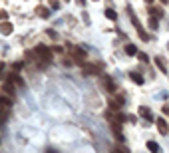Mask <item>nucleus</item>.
Listing matches in <instances>:
<instances>
[{
    "instance_id": "20",
    "label": "nucleus",
    "mask_w": 169,
    "mask_h": 153,
    "mask_svg": "<svg viewBox=\"0 0 169 153\" xmlns=\"http://www.w3.org/2000/svg\"><path fill=\"white\" fill-rule=\"evenodd\" d=\"M20 70H22V64H20V62H16V64H14V72H16V74H18Z\"/></svg>"
},
{
    "instance_id": "24",
    "label": "nucleus",
    "mask_w": 169,
    "mask_h": 153,
    "mask_svg": "<svg viewBox=\"0 0 169 153\" xmlns=\"http://www.w3.org/2000/svg\"><path fill=\"white\" fill-rule=\"evenodd\" d=\"M112 153H128V151H121V149H113Z\"/></svg>"
},
{
    "instance_id": "13",
    "label": "nucleus",
    "mask_w": 169,
    "mask_h": 153,
    "mask_svg": "<svg viewBox=\"0 0 169 153\" xmlns=\"http://www.w3.org/2000/svg\"><path fill=\"white\" fill-rule=\"evenodd\" d=\"M4 92H6V93H10V96H14V84H12L10 80H8V82L4 84Z\"/></svg>"
},
{
    "instance_id": "17",
    "label": "nucleus",
    "mask_w": 169,
    "mask_h": 153,
    "mask_svg": "<svg viewBox=\"0 0 169 153\" xmlns=\"http://www.w3.org/2000/svg\"><path fill=\"white\" fill-rule=\"evenodd\" d=\"M105 16H108L109 20H117V14H116V10H112V8H105Z\"/></svg>"
},
{
    "instance_id": "16",
    "label": "nucleus",
    "mask_w": 169,
    "mask_h": 153,
    "mask_svg": "<svg viewBox=\"0 0 169 153\" xmlns=\"http://www.w3.org/2000/svg\"><path fill=\"white\" fill-rule=\"evenodd\" d=\"M125 54H129V56H135V54H137V48H135L133 44H128V46H125Z\"/></svg>"
},
{
    "instance_id": "2",
    "label": "nucleus",
    "mask_w": 169,
    "mask_h": 153,
    "mask_svg": "<svg viewBox=\"0 0 169 153\" xmlns=\"http://www.w3.org/2000/svg\"><path fill=\"white\" fill-rule=\"evenodd\" d=\"M10 112H12V101L6 100V97H0V125L8 120Z\"/></svg>"
},
{
    "instance_id": "25",
    "label": "nucleus",
    "mask_w": 169,
    "mask_h": 153,
    "mask_svg": "<svg viewBox=\"0 0 169 153\" xmlns=\"http://www.w3.org/2000/svg\"><path fill=\"white\" fill-rule=\"evenodd\" d=\"M78 4H82V6H86V0H78Z\"/></svg>"
},
{
    "instance_id": "18",
    "label": "nucleus",
    "mask_w": 169,
    "mask_h": 153,
    "mask_svg": "<svg viewBox=\"0 0 169 153\" xmlns=\"http://www.w3.org/2000/svg\"><path fill=\"white\" fill-rule=\"evenodd\" d=\"M157 26H159V22L151 16V20H149V28H153V30H157Z\"/></svg>"
},
{
    "instance_id": "28",
    "label": "nucleus",
    "mask_w": 169,
    "mask_h": 153,
    "mask_svg": "<svg viewBox=\"0 0 169 153\" xmlns=\"http://www.w3.org/2000/svg\"><path fill=\"white\" fill-rule=\"evenodd\" d=\"M0 70H2V62H0Z\"/></svg>"
},
{
    "instance_id": "23",
    "label": "nucleus",
    "mask_w": 169,
    "mask_h": 153,
    "mask_svg": "<svg viewBox=\"0 0 169 153\" xmlns=\"http://www.w3.org/2000/svg\"><path fill=\"white\" fill-rule=\"evenodd\" d=\"M163 113H167V116H169V105H163Z\"/></svg>"
},
{
    "instance_id": "14",
    "label": "nucleus",
    "mask_w": 169,
    "mask_h": 153,
    "mask_svg": "<svg viewBox=\"0 0 169 153\" xmlns=\"http://www.w3.org/2000/svg\"><path fill=\"white\" fill-rule=\"evenodd\" d=\"M36 14H38V16H44V18H48V16H50V10H48V8H44V6H40V8H36Z\"/></svg>"
},
{
    "instance_id": "9",
    "label": "nucleus",
    "mask_w": 169,
    "mask_h": 153,
    "mask_svg": "<svg viewBox=\"0 0 169 153\" xmlns=\"http://www.w3.org/2000/svg\"><path fill=\"white\" fill-rule=\"evenodd\" d=\"M139 113H141V116L145 117L147 121H153V113H151V112H149L147 108H139Z\"/></svg>"
},
{
    "instance_id": "19",
    "label": "nucleus",
    "mask_w": 169,
    "mask_h": 153,
    "mask_svg": "<svg viewBox=\"0 0 169 153\" xmlns=\"http://www.w3.org/2000/svg\"><path fill=\"white\" fill-rule=\"evenodd\" d=\"M135 56H137V58H139L141 62H149V58H147V56H145L143 52H139V50H137V54H135Z\"/></svg>"
},
{
    "instance_id": "4",
    "label": "nucleus",
    "mask_w": 169,
    "mask_h": 153,
    "mask_svg": "<svg viewBox=\"0 0 169 153\" xmlns=\"http://www.w3.org/2000/svg\"><path fill=\"white\" fill-rule=\"evenodd\" d=\"M129 16H132V22H133V26H135V30H137V34H139V38H141L143 42H149V34H147L145 30H143V26H141V22H139L137 18L133 16V12L129 10Z\"/></svg>"
},
{
    "instance_id": "29",
    "label": "nucleus",
    "mask_w": 169,
    "mask_h": 153,
    "mask_svg": "<svg viewBox=\"0 0 169 153\" xmlns=\"http://www.w3.org/2000/svg\"><path fill=\"white\" fill-rule=\"evenodd\" d=\"M167 50H169V44H167Z\"/></svg>"
},
{
    "instance_id": "8",
    "label": "nucleus",
    "mask_w": 169,
    "mask_h": 153,
    "mask_svg": "<svg viewBox=\"0 0 169 153\" xmlns=\"http://www.w3.org/2000/svg\"><path fill=\"white\" fill-rule=\"evenodd\" d=\"M8 80H10V82L14 84V86H24V80L20 78V76L16 74V72H14V74H12V76H10V78H8Z\"/></svg>"
},
{
    "instance_id": "15",
    "label": "nucleus",
    "mask_w": 169,
    "mask_h": 153,
    "mask_svg": "<svg viewBox=\"0 0 169 153\" xmlns=\"http://www.w3.org/2000/svg\"><path fill=\"white\" fill-rule=\"evenodd\" d=\"M147 149H149L151 153H159V145L155 141H147Z\"/></svg>"
},
{
    "instance_id": "7",
    "label": "nucleus",
    "mask_w": 169,
    "mask_h": 153,
    "mask_svg": "<svg viewBox=\"0 0 169 153\" xmlns=\"http://www.w3.org/2000/svg\"><path fill=\"white\" fill-rule=\"evenodd\" d=\"M101 80H104V84H105V88H108L109 92H116V84H113V80L109 78V76H101Z\"/></svg>"
},
{
    "instance_id": "21",
    "label": "nucleus",
    "mask_w": 169,
    "mask_h": 153,
    "mask_svg": "<svg viewBox=\"0 0 169 153\" xmlns=\"http://www.w3.org/2000/svg\"><path fill=\"white\" fill-rule=\"evenodd\" d=\"M50 4H52V8H60V2H58V0H50Z\"/></svg>"
},
{
    "instance_id": "27",
    "label": "nucleus",
    "mask_w": 169,
    "mask_h": 153,
    "mask_svg": "<svg viewBox=\"0 0 169 153\" xmlns=\"http://www.w3.org/2000/svg\"><path fill=\"white\" fill-rule=\"evenodd\" d=\"M161 2H163V4H167V0H161Z\"/></svg>"
},
{
    "instance_id": "11",
    "label": "nucleus",
    "mask_w": 169,
    "mask_h": 153,
    "mask_svg": "<svg viewBox=\"0 0 169 153\" xmlns=\"http://www.w3.org/2000/svg\"><path fill=\"white\" fill-rule=\"evenodd\" d=\"M12 30H14V28H12L10 22H2V24H0V32H2V34H10Z\"/></svg>"
},
{
    "instance_id": "22",
    "label": "nucleus",
    "mask_w": 169,
    "mask_h": 153,
    "mask_svg": "<svg viewBox=\"0 0 169 153\" xmlns=\"http://www.w3.org/2000/svg\"><path fill=\"white\" fill-rule=\"evenodd\" d=\"M6 16H8L6 12H4V10H0V20H4V18H6Z\"/></svg>"
},
{
    "instance_id": "5",
    "label": "nucleus",
    "mask_w": 169,
    "mask_h": 153,
    "mask_svg": "<svg viewBox=\"0 0 169 153\" xmlns=\"http://www.w3.org/2000/svg\"><path fill=\"white\" fill-rule=\"evenodd\" d=\"M155 123H157V129H159V133H163V135H167V133H169V125H167V121L163 120V117H159V120L155 121Z\"/></svg>"
},
{
    "instance_id": "6",
    "label": "nucleus",
    "mask_w": 169,
    "mask_h": 153,
    "mask_svg": "<svg viewBox=\"0 0 169 153\" xmlns=\"http://www.w3.org/2000/svg\"><path fill=\"white\" fill-rule=\"evenodd\" d=\"M147 10H149V14L155 16V18H161V16H163V10H161L159 6H153V4H149V6H147Z\"/></svg>"
},
{
    "instance_id": "3",
    "label": "nucleus",
    "mask_w": 169,
    "mask_h": 153,
    "mask_svg": "<svg viewBox=\"0 0 169 153\" xmlns=\"http://www.w3.org/2000/svg\"><path fill=\"white\" fill-rule=\"evenodd\" d=\"M68 50H70V56L74 58L76 62H80V64H84V62H86L88 54L84 52V50L80 48V46H72V44H70V46H68Z\"/></svg>"
},
{
    "instance_id": "1",
    "label": "nucleus",
    "mask_w": 169,
    "mask_h": 153,
    "mask_svg": "<svg viewBox=\"0 0 169 153\" xmlns=\"http://www.w3.org/2000/svg\"><path fill=\"white\" fill-rule=\"evenodd\" d=\"M30 56L38 62V66H48V64L52 62V52H50L46 46H36L30 52Z\"/></svg>"
},
{
    "instance_id": "10",
    "label": "nucleus",
    "mask_w": 169,
    "mask_h": 153,
    "mask_svg": "<svg viewBox=\"0 0 169 153\" xmlns=\"http://www.w3.org/2000/svg\"><path fill=\"white\" fill-rule=\"evenodd\" d=\"M155 64L159 66V70H161L163 74H167V66H165V60H163L161 56H157V58H155Z\"/></svg>"
},
{
    "instance_id": "26",
    "label": "nucleus",
    "mask_w": 169,
    "mask_h": 153,
    "mask_svg": "<svg viewBox=\"0 0 169 153\" xmlns=\"http://www.w3.org/2000/svg\"><path fill=\"white\" fill-rule=\"evenodd\" d=\"M145 2H149V4H153V0H145Z\"/></svg>"
},
{
    "instance_id": "12",
    "label": "nucleus",
    "mask_w": 169,
    "mask_h": 153,
    "mask_svg": "<svg viewBox=\"0 0 169 153\" xmlns=\"http://www.w3.org/2000/svg\"><path fill=\"white\" fill-rule=\"evenodd\" d=\"M129 78H132L135 84H143V76L137 74V72H132V74H129Z\"/></svg>"
}]
</instances>
